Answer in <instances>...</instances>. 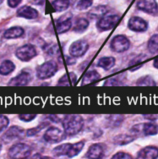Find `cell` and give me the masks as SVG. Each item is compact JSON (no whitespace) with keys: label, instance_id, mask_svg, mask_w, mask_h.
<instances>
[{"label":"cell","instance_id":"7a4b0ae2","mask_svg":"<svg viewBox=\"0 0 158 159\" xmlns=\"http://www.w3.org/2000/svg\"><path fill=\"white\" fill-rule=\"evenodd\" d=\"M84 147V142L79 141L77 143H66L56 147L52 150V153L54 157L67 156L69 157H74L78 155Z\"/></svg>","mask_w":158,"mask_h":159},{"label":"cell","instance_id":"f1b7e54d","mask_svg":"<svg viewBox=\"0 0 158 159\" xmlns=\"http://www.w3.org/2000/svg\"><path fill=\"white\" fill-rule=\"evenodd\" d=\"M107 120L109 122L108 125L111 127H116V126L120 125V124L124 120V117L121 115H111L108 117Z\"/></svg>","mask_w":158,"mask_h":159},{"label":"cell","instance_id":"3957f363","mask_svg":"<svg viewBox=\"0 0 158 159\" xmlns=\"http://www.w3.org/2000/svg\"><path fill=\"white\" fill-rule=\"evenodd\" d=\"M133 135L136 136L155 135L158 133V125L154 123H143L133 126L130 130Z\"/></svg>","mask_w":158,"mask_h":159},{"label":"cell","instance_id":"2e32d148","mask_svg":"<svg viewBox=\"0 0 158 159\" xmlns=\"http://www.w3.org/2000/svg\"><path fill=\"white\" fill-rule=\"evenodd\" d=\"M104 147L102 144H93L86 152L85 157L87 158H101L103 156Z\"/></svg>","mask_w":158,"mask_h":159},{"label":"cell","instance_id":"d6a6232c","mask_svg":"<svg viewBox=\"0 0 158 159\" xmlns=\"http://www.w3.org/2000/svg\"><path fill=\"white\" fill-rule=\"evenodd\" d=\"M9 119L4 115H0V133L7 128V126L9 125Z\"/></svg>","mask_w":158,"mask_h":159},{"label":"cell","instance_id":"ab89813d","mask_svg":"<svg viewBox=\"0 0 158 159\" xmlns=\"http://www.w3.org/2000/svg\"><path fill=\"white\" fill-rule=\"evenodd\" d=\"M3 0H0V4L3 3Z\"/></svg>","mask_w":158,"mask_h":159},{"label":"cell","instance_id":"8fae6325","mask_svg":"<svg viewBox=\"0 0 158 159\" xmlns=\"http://www.w3.org/2000/svg\"><path fill=\"white\" fill-rule=\"evenodd\" d=\"M137 8L151 16L158 15V4L156 0H139L136 4Z\"/></svg>","mask_w":158,"mask_h":159},{"label":"cell","instance_id":"f35d334b","mask_svg":"<svg viewBox=\"0 0 158 159\" xmlns=\"http://www.w3.org/2000/svg\"><path fill=\"white\" fill-rule=\"evenodd\" d=\"M153 65H154V67L158 69V58H156L155 60H154V62H153Z\"/></svg>","mask_w":158,"mask_h":159},{"label":"cell","instance_id":"6da1fadb","mask_svg":"<svg viewBox=\"0 0 158 159\" xmlns=\"http://www.w3.org/2000/svg\"><path fill=\"white\" fill-rule=\"evenodd\" d=\"M84 126V119L79 115H66L63 119V127L68 135H75L81 131Z\"/></svg>","mask_w":158,"mask_h":159},{"label":"cell","instance_id":"9a60e30c","mask_svg":"<svg viewBox=\"0 0 158 159\" xmlns=\"http://www.w3.org/2000/svg\"><path fill=\"white\" fill-rule=\"evenodd\" d=\"M17 16L19 17L28 19V20H34L38 17L39 14L37 9H33L32 7L30 6H23L20 8L17 11Z\"/></svg>","mask_w":158,"mask_h":159},{"label":"cell","instance_id":"836d02e7","mask_svg":"<svg viewBox=\"0 0 158 159\" xmlns=\"http://www.w3.org/2000/svg\"><path fill=\"white\" fill-rule=\"evenodd\" d=\"M47 52L48 53L49 55H57L58 52H59V48L57 46V44H52L48 47V48L47 49Z\"/></svg>","mask_w":158,"mask_h":159},{"label":"cell","instance_id":"5bb4252c","mask_svg":"<svg viewBox=\"0 0 158 159\" xmlns=\"http://www.w3.org/2000/svg\"><path fill=\"white\" fill-rule=\"evenodd\" d=\"M32 80V76L29 72H21L17 76L10 80L9 82V86H26L30 82V80Z\"/></svg>","mask_w":158,"mask_h":159},{"label":"cell","instance_id":"ba28073f","mask_svg":"<svg viewBox=\"0 0 158 159\" xmlns=\"http://www.w3.org/2000/svg\"><path fill=\"white\" fill-rule=\"evenodd\" d=\"M130 43L127 37L123 35H118L111 42V48L116 52H123L129 48Z\"/></svg>","mask_w":158,"mask_h":159},{"label":"cell","instance_id":"7402d4cb","mask_svg":"<svg viewBox=\"0 0 158 159\" xmlns=\"http://www.w3.org/2000/svg\"><path fill=\"white\" fill-rule=\"evenodd\" d=\"M97 65L105 70H108L115 65V58L113 57H103L99 59Z\"/></svg>","mask_w":158,"mask_h":159},{"label":"cell","instance_id":"4fadbf2b","mask_svg":"<svg viewBox=\"0 0 158 159\" xmlns=\"http://www.w3.org/2000/svg\"><path fill=\"white\" fill-rule=\"evenodd\" d=\"M25 134V131L23 129L18 126H13L9 129V130L3 135V141L5 143H9L10 141H15V140H19L23 137Z\"/></svg>","mask_w":158,"mask_h":159},{"label":"cell","instance_id":"e0dca14e","mask_svg":"<svg viewBox=\"0 0 158 159\" xmlns=\"http://www.w3.org/2000/svg\"><path fill=\"white\" fill-rule=\"evenodd\" d=\"M72 27V20L71 17H67V18H64L61 17L56 24V30L58 34L64 33L67 32L70 28Z\"/></svg>","mask_w":158,"mask_h":159},{"label":"cell","instance_id":"52a82bcc","mask_svg":"<svg viewBox=\"0 0 158 159\" xmlns=\"http://www.w3.org/2000/svg\"><path fill=\"white\" fill-rule=\"evenodd\" d=\"M15 55L20 60L28 62L37 55V51L33 45L26 44L19 48L15 52Z\"/></svg>","mask_w":158,"mask_h":159},{"label":"cell","instance_id":"8d00e7d4","mask_svg":"<svg viewBox=\"0 0 158 159\" xmlns=\"http://www.w3.org/2000/svg\"><path fill=\"white\" fill-rule=\"evenodd\" d=\"M22 0H8V4L11 8H15L21 3Z\"/></svg>","mask_w":158,"mask_h":159},{"label":"cell","instance_id":"30bf717a","mask_svg":"<svg viewBox=\"0 0 158 159\" xmlns=\"http://www.w3.org/2000/svg\"><path fill=\"white\" fill-rule=\"evenodd\" d=\"M88 48L89 45L87 42H85V40H78L71 44L70 48V53L72 57L79 58L85 55Z\"/></svg>","mask_w":158,"mask_h":159},{"label":"cell","instance_id":"7c38bea8","mask_svg":"<svg viewBox=\"0 0 158 159\" xmlns=\"http://www.w3.org/2000/svg\"><path fill=\"white\" fill-rule=\"evenodd\" d=\"M128 26L131 31H136V32H143L147 30L148 24L142 18L138 17V16H134L129 19L128 22Z\"/></svg>","mask_w":158,"mask_h":159},{"label":"cell","instance_id":"cb8c5ba5","mask_svg":"<svg viewBox=\"0 0 158 159\" xmlns=\"http://www.w3.org/2000/svg\"><path fill=\"white\" fill-rule=\"evenodd\" d=\"M15 65L10 60H5L0 64V74L2 75H8L15 70Z\"/></svg>","mask_w":158,"mask_h":159},{"label":"cell","instance_id":"1f68e13d","mask_svg":"<svg viewBox=\"0 0 158 159\" xmlns=\"http://www.w3.org/2000/svg\"><path fill=\"white\" fill-rule=\"evenodd\" d=\"M45 125L43 124V125H40L39 126H37L36 128H32L30 129H28L27 132H26V135L30 137V136H35V135H37L38 133H39L42 129H43L44 127H45Z\"/></svg>","mask_w":158,"mask_h":159},{"label":"cell","instance_id":"4dcf8cb0","mask_svg":"<svg viewBox=\"0 0 158 159\" xmlns=\"http://www.w3.org/2000/svg\"><path fill=\"white\" fill-rule=\"evenodd\" d=\"M92 3H93V0H79L77 3L76 9L79 10H85L92 6Z\"/></svg>","mask_w":158,"mask_h":159},{"label":"cell","instance_id":"4316f807","mask_svg":"<svg viewBox=\"0 0 158 159\" xmlns=\"http://www.w3.org/2000/svg\"><path fill=\"white\" fill-rule=\"evenodd\" d=\"M149 52L152 54L158 53V34L153 35L150 40L148 41V45H147Z\"/></svg>","mask_w":158,"mask_h":159},{"label":"cell","instance_id":"ac0fdd59","mask_svg":"<svg viewBox=\"0 0 158 159\" xmlns=\"http://www.w3.org/2000/svg\"><path fill=\"white\" fill-rule=\"evenodd\" d=\"M138 158H156L158 157V148L156 147H146L138 152Z\"/></svg>","mask_w":158,"mask_h":159},{"label":"cell","instance_id":"d6986e66","mask_svg":"<svg viewBox=\"0 0 158 159\" xmlns=\"http://www.w3.org/2000/svg\"><path fill=\"white\" fill-rule=\"evenodd\" d=\"M101 78L100 74L98 73L97 71L96 70H89L87 71L85 75H84L82 79V82L81 85H91V84H94L97 81L99 80Z\"/></svg>","mask_w":158,"mask_h":159},{"label":"cell","instance_id":"74e56055","mask_svg":"<svg viewBox=\"0 0 158 159\" xmlns=\"http://www.w3.org/2000/svg\"><path fill=\"white\" fill-rule=\"evenodd\" d=\"M144 117L146 118V119H149L150 120H156L158 118V115H155V114L152 115V114H151V115H144Z\"/></svg>","mask_w":158,"mask_h":159},{"label":"cell","instance_id":"f546056e","mask_svg":"<svg viewBox=\"0 0 158 159\" xmlns=\"http://www.w3.org/2000/svg\"><path fill=\"white\" fill-rule=\"evenodd\" d=\"M138 86H156L155 80L152 79L151 76H144L141 77L136 83Z\"/></svg>","mask_w":158,"mask_h":159},{"label":"cell","instance_id":"277c9868","mask_svg":"<svg viewBox=\"0 0 158 159\" xmlns=\"http://www.w3.org/2000/svg\"><path fill=\"white\" fill-rule=\"evenodd\" d=\"M58 70V64L54 61L45 62L37 69V76L41 80H46L53 76Z\"/></svg>","mask_w":158,"mask_h":159},{"label":"cell","instance_id":"d590c367","mask_svg":"<svg viewBox=\"0 0 158 159\" xmlns=\"http://www.w3.org/2000/svg\"><path fill=\"white\" fill-rule=\"evenodd\" d=\"M113 158H132V156H130L128 153L123 152H119L116 153L115 155H113Z\"/></svg>","mask_w":158,"mask_h":159},{"label":"cell","instance_id":"e575fe53","mask_svg":"<svg viewBox=\"0 0 158 159\" xmlns=\"http://www.w3.org/2000/svg\"><path fill=\"white\" fill-rule=\"evenodd\" d=\"M36 117H37L36 114H30V113L20 114V115H19L20 119H21L22 121H25V122H30V121H31V120H33Z\"/></svg>","mask_w":158,"mask_h":159},{"label":"cell","instance_id":"9c48e42d","mask_svg":"<svg viewBox=\"0 0 158 159\" xmlns=\"http://www.w3.org/2000/svg\"><path fill=\"white\" fill-rule=\"evenodd\" d=\"M119 17L118 15H104L101 17L97 22L98 28L102 31H108L115 26V25L119 22Z\"/></svg>","mask_w":158,"mask_h":159},{"label":"cell","instance_id":"44dd1931","mask_svg":"<svg viewBox=\"0 0 158 159\" xmlns=\"http://www.w3.org/2000/svg\"><path fill=\"white\" fill-rule=\"evenodd\" d=\"M77 81V75L74 72L64 75V76H62L60 80H58V86H74Z\"/></svg>","mask_w":158,"mask_h":159},{"label":"cell","instance_id":"484cf974","mask_svg":"<svg viewBox=\"0 0 158 159\" xmlns=\"http://www.w3.org/2000/svg\"><path fill=\"white\" fill-rule=\"evenodd\" d=\"M89 26V21L85 18H79L74 23V31L76 32H83L85 31Z\"/></svg>","mask_w":158,"mask_h":159},{"label":"cell","instance_id":"8992f818","mask_svg":"<svg viewBox=\"0 0 158 159\" xmlns=\"http://www.w3.org/2000/svg\"><path fill=\"white\" fill-rule=\"evenodd\" d=\"M31 148L25 143L14 145L9 151V156L11 158H25L30 156Z\"/></svg>","mask_w":158,"mask_h":159},{"label":"cell","instance_id":"d4e9b609","mask_svg":"<svg viewBox=\"0 0 158 159\" xmlns=\"http://www.w3.org/2000/svg\"><path fill=\"white\" fill-rule=\"evenodd\" d=\"M52 7L56 12L64 11L70 7V0H54L52 2Z\"/></svg>","mask_w":158,"mask_h":159},{"label":"cell","instance_id":"ffe728a7","mask_svg":"<svg viewBox=\"0 0 158 159\" xmlns=\"http://www.w3.org/2000/svg\"><path fill=\"white\" fill-rule=\"evenodd\" d=\"M24 34L25 31L23 28L20 26H14V27L8 29L3 34V37L7 39H15V38L22 37Z\"/></svg>","mask_w":158,"mask_h":159},{"label":"cell","instance_id":"603a6c76","mask_svg":"<svg viewBox=\"0 0 158 159\" xmlns=\"http://www.w3.org/2000/svg\"><path fill=\"white\" fill-rule=\"evenodd\" d=\"M135 136L130 135H126V134H122V135H117L113 139V142L116 145H119V146H123V145H127V144L130 143L132 141H134Z\"/></svg>","mask_w":158,"mask_h":159},{"label":"cell","instance_id":"5b68a950","mask_svg":"<svg viewBox=\"0 0 158 159\" xmlns=\"http://www.w3.org/2000/svg\"><path fill=\"white\" fill-rule=\"evenodd\" d=\"M66 136L65 132L62 131L60 129L57 127H50L46 130L44 134V140L49 144H57L64 141Z\"/></svg>","mask_w":158,"mask_h":159},{"label":"cell","instance_id":"83f0119b","mask_svg":"<svg viewBox=\"0 0 158 159\" xmlns=\"http://www.w3.org/2000/svg\"><path fill=\"white\" fill-rule=\"evenodd\" d=\"M106 13V7L97 6L90 11V13H89V16H91V18L96 19V18H99V17H102Z\"/></svg>","mask_w":158,"mask_h":159}]
</instances>
